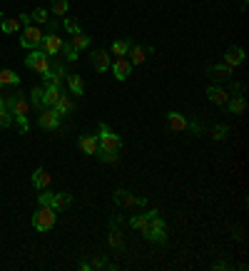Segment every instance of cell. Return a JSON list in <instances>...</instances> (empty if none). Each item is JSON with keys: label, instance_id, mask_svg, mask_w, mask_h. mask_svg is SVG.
<instances>
[{"label": "cell", "instance_id": "obj_1", "mask_svg": "<svg viewBox=\"0 0 249 271\" xmlns=\"http://www.w3.org/2000/svg\"><path fill=\"white\" fill-rule=\"evenodd\" d=\"M5 110L10 112V115L15 117V122H18L20 132L22 135H28L30 132V125H28V112H30V102L25 100V97L15 92L13 97H5Z\"/></svg>", "mask_w": 249, "mask_h": 271}, {"label": "cell", "instance_id": "obj_2", "mask_svg": "<svg viewBox=\"0 0 249 271\" xmlns=\"http://www.w3.org/2000/svg\"><path fill=\"white\" fill-rule=\"evenodd\" d=\"M142 234H145V239H147V241L165 247V244H167V221H165V219H160V214H157V216H152L150 227H147Z\"/></svg>", "mask_w": 249, "mask_h": 271}, {"label": "cell", "instance_id": "obj_3", "mask_svg": "<svg viewBox=\"0 0 249 271\" xmlns=\"http://www.w3.org/2000/svg\"><path fill=\"white\" fill-rule=\"evenodd\" d=\"M97 142H100V150L97 152H120V147H122V139H120V135H115L105 122L100 125V135H97Z\"/></svg>", "mask_w": 249, "mask_h": 271}, {"label": "cell", "instance_id": "obj_4", "mask_svg": "<svg viewBox=\"0 0 249 271\" xmlns=\"http://www.w3.org/2000/svg\"><path fill=\"white\" fill-rule=\"evenodd\" d=\"M33 227H35V232H50L55 227V209L40 207L38 212L33 214Z\"/></svg>", "mask_w": 249, "mask_h": 271}, {"label": "cell", "instance_id": "obj_5", "mask_svg": "<svg viewBox=\"0 0 249 271\" xmlns=\"http://www.w3.org/2000/svg\"><path fill=\"white\" fill-rule=\"evenodd\" d=\"M50 62H53V60L48 58V55H45V53H42L40 47H35V50H30V55L25 58V65H28L30 70H35V72H40V75H42V72H45V70L50 67Z\"/></svg>", "mask_w": 249, "mask_h": 271}, {"label": "cell", "instance_id": "obj_6", "mask_svg": "<svg viewBox=\"0 0 249 271\" xmlns=\"http://www.w3.org/2000/svg\"><path fill=\"white\" fill-rule=\"evenodd\" d=\"M40 42H42V30L38 25H25V30L20 35V45L28 50H35V47H40Z\"/></svg>", "mask_w": 249, "mask_h": 271}, {"label": "cell", "instance_id": "obj_7", "mask_svg": "<svg viewBox=\"0 0 249 271\" xmlns=\"http://www.w3.org/2000/svg\"><path fill=\"white\" fill-rule=\"evenodd\" d=\"M227 110H230L232 115H244V110H247V100H244V87H242V85H234V95H230Z\"/></svg>", "mask_w": 249, "mask_h": 271}, {"label": "cell", "instance_id": "obj_8", "mask_svg": "<svg viewBox=\"0 0 249 271\" xmlns=\"http://www.w3.org/2000/svg\"><path fill=\"white\" fill-rule=\"evenodd\" d=\"M62 40L58 38V33H48V35H42V42H40V50L48 55V58H55L60 50H62Z\"/></svg>", "mask_w": 249, "mask_h": 271}, {"label": "cell", "instance_id": "obj_9", "mask_svg": "<svg viewBox=\"0 0 249 271\" xmlns=\"http://www.w3.org/2000/svg\"><path fill=\"white\" fill-rule=\"evenodd\" d=\"M115 204H120V207H132L134 209V204L137 207H145L147 199L145 196H132L127 189H115Z\"/></svg>", "mask_w": 249, "mask_h": 271}, {"label": "cell", "instance_id": "obj_10", "mask_svg": "<svg viewBox=\"0 0 249 271\" xmlns=\"http://www.w3.org/2000/svg\"><path fill=\"white\" fill-rule=\"evenodd\" d=\"M152 53H154V47H150V45H147V47H145V45H132L125 58L130 60L132 65H142V62H147V58H150Z\"/></svg>", "mask_w": 249, "mask_h": 271}, {"label": "cell", "instance_id": "obj_11", "mask_svg": "<svg viewBox=\"0 0 249 271\" xmlns=\"http://www.w3.org/2000/svg\"><path fill=\"white\" fill-rule=\"evenodd\" d=\"M90 65H93V70H95V72H107V70H110V65H112L110 53H107V50H95V53L90 55Z\"/></svg>", "mask_w": 249, "mask_h": 271}, {"label": "cell", "instance_id": "obj_12", "mask_svg": "<svg viewBox=\"0 0 249 271\" xmlns=\"http://www.w3.org/2000/svg\"><path fill=\"white\" fill-rule=\"evenodd\" d=\"M110 67H112V72H115V80H120V82L130 80V75H132V62L127 58H117Z\"/></svg>", "mask_w": 249, "mask_h": 271}, {"label": "cell", "instance_id": "obj_13", "mask_svg": "<svg viewBox=\"0 0 249 271\" xmlns=\"http://www.w3.org/2000/svg\"><path fill=\"white\" fill-rule=\"evenodd\" d=\"M60 97H62V90H60V85H53V82H48V85L42 87V105H45V107H55V102H58Z\"/></svg>", "mask_w": 249, "mask_h": 271}, {"label": "cell", "instance_id": "obj_14", "mask_svg": "<svg viewBox=\"0 0 249 271\" xmlns=\"http://www.w3.org/2000/svg\"><path fill=\"white\" fill-rule=\"evenodd\" d=\"M152 216H157V209H150V212H145V214H134L132 219H130V227L137 229V232H145V229L150 227Z\"/></svg>", "mask_w": 249, "mask_h": 271}, {"label": "cell", "instance_id": "obj_15", "mask_svg": "<svg viewBox=\"0 0 249 271\" xmlns=\"http://www.w3.org/2000/svg\"><path fill=\"white\" fill-rule=\"evenodd\" d=\"M207 97H210L212 105H217V107H227V102H230V92L227 90H222V87H207Z\"/></svg>", "mask_w": 249, "mask_h": 271}, {"label": "cell", "instance_id": "obj_16", "mask_svg": "<svg viewBox=\"0 0 249 271\" xmlns=\"http://www.w3.org/2000/svg\"><path fill=\"white\" fill-rule=\"evenodd\" d=\"M244 60H247V53H244L242 47H230V50L224 53V65H230L232 70H234V67H239Z\"/></svg>", "mask_w": 249, "mask_h": 271}, {"label": "cell", "instance_id": "obj_17", "mask_svg": "<svg viewBox=\"0 0 249 271\" xmlns=\"http://www.w3.org/2000/svg\"><path fill=\"white\" fill-rule=\"evenodd\" d=\"M58 125H60V115L53 110V107H45L42 115H40V127H45V130H55Z\"/></svg>", "mask_w": 249, "mask_h": 271}, {"label": "cell", "instance_id": "obj_18", "mask_svg": "<svg viewBox=\"0 0 249 271\" xmlns=\"http://www.w3.org/2000/svg\"><path fill=\"white\" fill-rule=\"evenodd\" d=\"M80 150H82L85 155L95 157L97 150H100V142H97V137L95 135H82V137H80Z\"/></svg>", "mask_w": 249, "mask_h": 271}, {"label": "cell", "instance_id": "obj_19", "mask_svg": "<svg viewBox=\"0 0 249 271\" xmlns=\"http://www.w3.org/2000/svg\"><path fill=\"white\" fill-rule=\"evenodd\" d=\"M42 78L48 80V82H53V85H60V80L65 78V67H62L60 62H58V65H55V62H50V67L42 72Z\"/></svg>", "mask_w": 249, "mask_h": 271}, {"label": "cell", "instance_id": "obj_20", "mask_svg": "<svg viewBox=\"0 0 249 271\" xmlns=\"http://www.w3.org/2000/svg\"><path fill=\"white\" fill-rule=\"evenodd\" d=\"M117 224H120V216H115V219L110 221V239H107V241H110V247L122 249V244H125L122 239H125V236H122V232H120V227H117Z\"/></svg>", "mask_w": 249, "mask_h": 271}, {"label": "cell", "instance_id": "obj_21", "mask_svg": "<svg viewBox=\"0 0 249 271\" xmlns=\"http://www.w3.org/2000/svg\"><path fill=\"white\" fill-rule=\"evenodd\" d=\"M232 72H234V70H232L230 65H224V62H222V65H210V67H207V75L214 80H230Z\"/></svg>", "mask_w": 249, "mask_h": 271}, {"label": "cell", "instance_id": "obj_22", "mask_svg": "<svg viewBox=\"0 0 249 271\" xmlns=\"http://www.w3.org/2000/svg\"><path fill=\"white\" fill-rule=\"evenodd\" d=\"M48 184H50V172L38 167V169L33 172V187H35V189H48Z\"/></svg>", "mask_w": 249, "mask_h": 271}, {"label": "cell", "instance_id": "obj_23", "mask_svg": "<svg viewBox=\"0 0 249 271\" xmlns=\"http://www.w3.org/2000/svg\"><path fill=\"white\" fill-rule=\"evenodd\" d=\"M73 105H75V102H73V97L62 95L58 102H55V107H53V110H55L60 117H65V115H70V112H73Z\"/></svg>", "mask_w": 249, "mask_h": 271}, {"label": "cell", "instance_id": "obj_24", "mask_svg": "<svg viewBox=\"0 0 249 271\" xmlns=\"http://www.w3.org/2000/svg\"><path fill=\"white\" fill-rule=\"evenodd\" d=\"M167 125L177 132H182V130H187V117L179 115V112H167Z\"/></svg>", "mask_w": 249, "mask_h": 271}, {"label": "cell", "instance_id": "obj_25", "mask_svg": "<svg viewBox=\"0 0 249 271\" xmlns=\"http://www.w3.org/2000/svg\"><path fill=\"white\" fill-rule=\"evenodd\" d=\"M130 47H132V40H130V38L115 40V42H112V55H115V58H125Z\"/></svg>", "mask_w": 249, "mask_h": 271}, {"label": "cell", "instance_id": "obj_26", "mask_svg": "<svg viewBox=\"0 0 249 271\" xmlns=\"http://www.w3.org/2000/svg\"><path fill=\"white\" fill-rule=\"evenodd\" d=\"M70 202H73V196L67 192H62V194H53V209L58 212V209H67L70 207Z\"/></svg>", "mask_w": 249, "mask_h": 271}, {"label": "cell", "instance_id": "obj_27", "mask_svg": "<svg viewBox=\"0 0 249 271\" xmlns=\"http://www.w3.org/2000/svg\"><path fill=\"white\" fill-rule=\"evenodd\" d=\"M70 45H73L75 50H85V47L90 45V35H87V33H75V35H70Z\"/></svg>", "mask_w": 249, "mask_h": 271}, {"label": "cell", "instance_id": "obj_28", "mask_svg": "<svg viewBox=\"0 0 249 271\" xmlns=\"http://www.w3.org/2000/svg\"><path fill=\"white\" fill-rule=\"evenodd\" d=\"M20 28H22V20H20V18L3 20V25H0V30H3V33H8V35H13V33H18Z\"/></svg>", "mask_w": 249, "mask_h": 271}, {"label": "cell", "instance_id": "obj_29", "mask_svg": "<svg viewBox=\"0 0 249 271\" xmlns=\"http://www.w3.org/2000/svg\"><path fill=\"white\" fill-rule=\"evenodd\" d=\"M67 87L73 95H82L85 92V85H82V78L80 75H67Z\"/></svg>", "mask_w": 249, "mask_h": 271}, {"label": "cell", "instance_id": "obj_30", "mask_svg": "<svg viewBox=\"0 0 249 271\" xmlns=\"http://www.w3.org/2000/svg\"><path fill=\"white\" fill-rule=\"evenodd\" d=\"M20 78L15 70H0V85H18Z\"/></svg>", "mask_w": 249, "mask_h": 271}, {"label": "cell", "instance_id": "obj_31", "mask_svg": "<svg viewBox=\"0 0 249 271\" xmlns=\"http://www.w3.org/2000/svg\"><path fill=\"white\" fill-rule=\"evenodd\" d=\"M227 135H230V127H227V125H214V130H212V137H214L217 142L227 139Z\"/></svg>", "mask_w": 249, "mask_h": 271}, {"label": "cell", "instance_id": "obj_32", "mask_svg": "<svg viewBox=\"0 0 249 271\" xmlns=\"http://www.w3.org/2000/svg\"><path fill=\"white\" fill-rule=\"evenodd\" d=\"M90 264H93V269H115V264H110L107 256H97V259H93Z\"/></svg>", "mask_w": 249, "mask_h": 271}, {"label": "cell", "instance_id": "obj_33", "mask_svg": "<svg viewBox=\"0 0 249 271\" xmlns=\"http://www.w3.org/2000/svg\"><path fill=\"white\" fill-rule=\"evenodd\" d=\"M50 5H53L55 15H65L67 13V0H50Z\"/></svg>", "mask_w": 249, "mask_h": 271}, {"label": "cell", "instance_id": "obj_34", "mask_svg": "<svg viewBox=\"0 0 249 271\" xmlns=\"http://www.w3.org/2000/svg\"><path fill=\"white\" fill-rule=\"evenodd\" d=\"M60 53H65V60H67V62H75V60H77V53H80V50H75V47L67 42V45H62V50H60Z\"/></svg>", "mask_w": 249, "mask_h": 271}, {"label": "cell", "instance_id": "obj_35", "mask_svg": "<svg viewBox=\"0 0 249 271\" xmlns=\"http://www.w3.org/2000/svg\"><path fill=\"white\" fill-rule=\"evenodd\" d=\"M62 25H65V30H67L70 35H75V33H82V30H80V22H77L75 18H65V22H62Z\"/></svg>", "mask_w": 249, "mask_h": 271}, {"label": "cell", "instance_id": "obj_36", "mask_svg": "<svg viewBox=\"0 0 249 271\" xmlns=\"http://www.w3.org/2000/svg\"><path fill=\"white\" fill-rule=\"evenodd\" d=\"M38 204H40V207H53V194H50V192H45V189H40Z\"/></svg>", "mask_w": 249, "mask_h": 271}, {"label": "cell", "instance_id": "obj_37", "mask_svg": "<svg viewBox=\"0 0 249 271\" xmlns=\"http://www.w3.org/2000/svg\"><path fill=\"white\" fill-rule=\"evenodd\" d=\"M30 20H35V22H48V10H42V8H35V10L30 13Z\"/></svg>", "mask_w": 249, "mask_h": 271}, {"label": "cell", "instance_id": "obj_38", "mask_svg": "<svg viewBox=\"0 0 249 271\" xmlns=\"http://www.w3.org/2000/svg\"><path fill=\"white\" fill-rule=\"evenodd\" d=\"M10 125H13V115L3 107V110H0V130H3V127H10Z\"/></svg>", "mask_w": 249, "mask_h": 271}, {"label": "cell", "instance_id": "obj_39", "mask_svg": "<svg viewBox=\"0 0 249 271\" xmlns=\"http://www.w3.org/2000/svg\"><path fill=\"white\" fill-rule=\"evenodd\" d=\"M30 97H33V105H35V107L45 110V105H42V90H40V87H35V90L30 92Z\"/></svg>", "mask_w": 249, "mask_h": 271}, {"label": "cell", "instance_id": "obj_40", "mask_svg": "<svg viewBox=\"0 0 249 271\" xmlns=\"http://www.w3.org/2000/svg\"><path fill=\"white\" fill-rule=\"evenodd\" d=\"M187 130H192V132H194V135H199V132H202V127H199V122H197V119H187Z\"/></svg>", "mask_w": 249, "mask_h": 271}, {"label": "cell", "instance_id": "obj_41", "mask_svg": "<svg viewBox=\"0 0 249 271\" xmlns=\"http://www.w3.org/2000/svg\"><path fill=\"white\" fill-rule=\"evenodd\" d=\"M3 107H5V97H0V110H3Z\"/></svg>", "mask_w": 249, "mask_h": 271}, {"label": "cell", "instance_id": "obj_42", "mask_svg": "<svg viewBox=\"0 0 249 271\" xmlns=\"http://www.w3.org/2000/svg\"><path fill=\"white\" fill-rule=\"evenodd\" d=\"M242 3H244V5H247V0H242Z\"/></svg>", "mask_w": 249, "mask_h": 271}, {"label": "cell", "instance_id": "obj_43", "mask_svg": "<svg viewBox=\"0 0 249 271\" xmlns=\"http://www.w3.org/2000/svg\"><path fill=\"white\" fill-rule=\"evenodd\" d=\"M0 20H3V13H0Z\"/></svg>", "mask_w": 249, "mask_h": 271}, {"label": "cell", "instance_id": "obj_44", "mask_svg": "<svg viewBox=\"0 0 249 271\" xmlns=\"http://www.w3.org/2000/svg\"><path fill=\"white\" fill-rule=\"evenodd\" d=\"M0 33H3V30H0Z\"/></svg>", "mask_w": 249, "mask_h": 271}]
</instances>
